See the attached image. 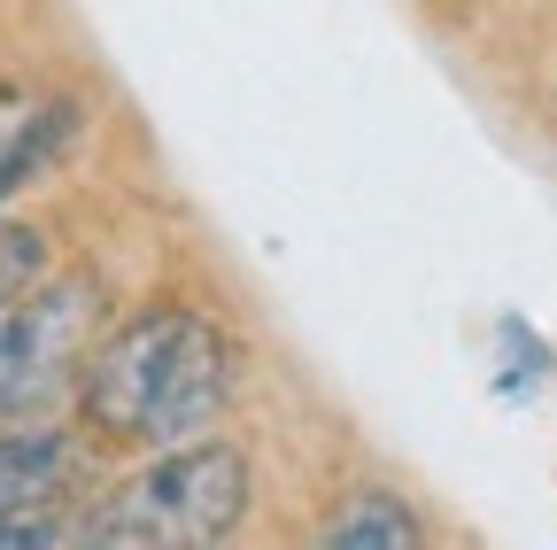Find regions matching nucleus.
Listing matches in <instances>:
<instances>
[{
  "mask_svg": "<svg viewBox=\"0 0 557 550\" xmlns=\"http://www.w3.org/2000/svg\"><path fill=\"white\" fill-rule=\"evenodd\" d=\"M101 326V288L94 280H62L47 295L0 303V411H32L62 380H78L86 350Z\"/></svg>",
  "mask_w": 557,
  "mask_h": 550,
  "instance_id": "7ed1b4c3",
  "label": "nucleus"
},
{
  "mask_svg": "<svg viewBox=\"0 0 557 550\" xmlns=\"http://www.w3.org/2000/svg\"><path fill=\"white\" fill-rule=\"evenodd\" d=\"M70 527H54V520H32V512H0V550H47V542H62Z\"/></svg>",
  "mask_w": 557,
  "mask_h": 550,
  "instance_id": "6e6552de",
  "label": "nucleus"
},
{
  "mask_svg": "<svg viewBox=\"0 0 557 550\" xmlns=\"http://www.w3.org/2000/svg\"><path fill=\"white\" fill-rule=\"evenodd\" d=\"M70 140V109H24V117H0V201H9L54 148Z\"/></svg>",
  "mask_w": 557,
  "mask_h": 550,
  "instance_id": "423d86ee",
  "label": "nucleus"
},
{
  "mask_svg": "<svg viewBox=\"0 0 557 550\" xmlns=\"http://www.w3.org/2000/svg\"><path fill=\"white\" fill-rule=\"evenodd\" d=\"M240 512H248V457L233 442H178L70 535L78 542L186 550V542H225L240 527Z\"/></svg>",
  "mask_w": 557,
  "mask_h": 550,
  "instance_id": "f03ea898",
  "label": "nucleus"
},
{
  "mask_svg": "<svg viewBox=\"0 0 557 550\" xmlns=\"http://www.w3.org/2000/svg\"><path fill=\"white\" fill-rule=\"evenodd\" d=\"M86 427L109 442L178 450L233 403V350L194 310H139L109 341H94L78 365Z\"/></svg>",
  "mask_w": 557,
  "mask_h": 550,
  "instance_id": "f257e3e1",
  "label": "nucleus"
},
{
  "mask_svg": "<svg viewBox=\"0 0 557 550\" xmlns=\"http://www.w3.org/2000/svg\"><path fill=\"white\" fill-rule=\"evenodd\" d=\"M78 489L70 435H0V512H39Z\"/></svg>",
  "mask_w": 557,
  "mask_h": 550,
  "instance_id": "20e7f679",
  "label": "nucleus"
},
{
  "mask_svg": "<svg viewBox=\"0 0 557 550\" xmlns=\"http://www.w3.org/2000/svg\"><path fill=\"white\" fill-rule=\"evenodd\" d=\"M47 280V233L32 225H0V303H16Z\"/></svg>",
  "mask_w": 557,
  "mask_h": 550,
  "instance_id": "0eeeda50",
  "label": "nucleus"
},
{
  "mask_svg": "<svg viewBox=\"0 0 557 550\" xmlns=\"http://www.w3.org/2000/svg\"><path fill=\"white\" fill-rule=\"evenodd\" d=\"M325 542H333V550H410V542H418V520H410L387 489H357V497L325 520Z\"/></svg>",
  "mask_w": 557,
  "mask_h": 550,
  "instance_id": "39448f33",
  "label": "nucleus"
}]
</instances>
